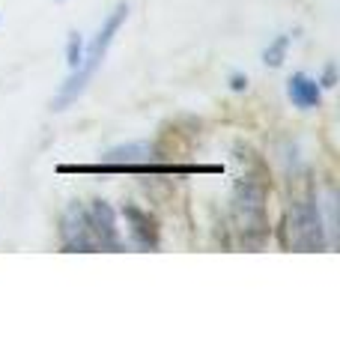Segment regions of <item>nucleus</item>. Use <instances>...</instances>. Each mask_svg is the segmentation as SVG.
<instances>
[{"instance_id": "6", "label": "nucleus", "mask_w": 340, "mask_h": 358, "mask_svg": "<svg viewBox=\"0 0 340 358\" xmlns=\"http://www.w3.org/2000/svg\"><path fill=\"white\" fill-rule=\"evenodd\" d=\"M120 212H122V218H126L129 239H132L134 248L158 251V224H155V218L150 215V212L141 209V206H134V203H126Z\"/></svg>"}, {"instance_id": "7", "label": "nucleus", "mask_w": 340, "mask_h": 358, "mask_svg": "<svg viewBox=\"0 0 340 358\" xmlns=\"http://www.w3.org/2000/svg\"><path fill=\"white\" fill-rule=\"evenodd\" d=\"M287 96H290V102L296 108L313 110V108H320V102H323V87H320L316 78L304 75V72H296V75H290V81H287Z\"/></svg>"}, {"instance_id": "9", "label": "nucleus", "mask_w": 340, "mask_h": 358, "mask_svg": "<svg viewBox=\"0 0 340 358\" xmlns=\"http://www.w3.org/2000/svg\"><path fill=\"white\" fill-rule=\"evenodd\" d=\"M84 51H87L84 36H81L78 30H72V33H69V39H66V66H69V72L84 60Z\"/></svg>"}, {"instance_id": "10", "label": "nucleus", "mask_w": 340, "mask_h": 358, "mask_svg": "<svg viewBox=\"0 0 340 358\" xmlns=\"http://www.w3.org/2000/svg\"><path fill=\"white\" fill-rule=\"evenodd\" d=\"M316 81H320V87L332 90V87L337 84V66H334V63H325V69H323V75L316 78Z\"/></svg>"}, {"instance_id": "8", "label": "nucleus", "mask_w": 340, "mask_h": 358, "mask_svg": "<svg viewBox=\"0 0 340 358\" xmlns=\"http://www.w3.org/2000/svg\"><path fill=\"white\" fill-rule=\"evenodd\" d=\"M287 51H290V36L287 33H278V36L266 45L263 63L271 66V69H278V66H283V60H287Z\"/></svg>"}, {"instance_id": "11", "label": "nucleus", "mask_w": 340, "mask_h": 358, "mask_svg": "<svg viewBox=\"0 0 340 358\" xmlns=\"http://www.w3.org/2000/svg\"><path fill=\"white\" fill-rule=\"evenodd\" d=\"M230 90H233V93H245V90H248V75L233 72L230 75Z\"/></svg>"}, {"instance_id": "1", "label": "nucleus", "mask_w": 340, "mask_h": 358, "mask_svg": "<svg viewBox=\"0 0 340 358\" xmlns=\"http://www.w3.org/2000/svg\"><path fill=\"white\" fill-rule=\"evenodd\" d=\"M126 18H129V3H117L108 13V18L101 21V27H99V33L93 39H90V45H87V51H84V60L75 66L72 69V75L63 81V87H60V93L54 96V102H51V108L54 110H66L72 102H78V96L87 90V84L96 78V72L101 69V63H105V57H108V51H111V45H113V36L120 33V27L126 24Z\"/></svg>"}, {"instance_id": "2", "label": "nucleus", "mask_w": 340, "mask_h": 358, "mask_svg": "<svg viewBox=\"0 0 340 358\" xmlns=\"http://www.w3.org/2000/svg\"><path fill=\"white\" fill-rule=\"evenodd\" d=\"M233 224L245 248H263L269 242V215H266V182L245 173L233 192Z\"/></svg>"}, {"instance_id": "5", "label": "nucleus", "mask_w": 340, "mask_h": 358, "mask_svg": "<svg viewBox=\"0 0 340 358\" xmlns=\"http://www.w3.org/2000/svg\"><path fill=\"white\" fill-rule=\"evenodd\" d=\"M60 248L63 251H84V254L99 251L93 233H90L84 203H69V209L63 212V218H60Z\"/></svg>"}, {"instance_id": "4", "label": "nucleus", "mask_w": 340, "mask_h": 358, "mask_svg": "<svg viewBox=\"0 0 340 358\" xmlns=\"http://www.w3.org/2000/svg\"><path fill=\"white\" fill-rule=\"evenodd\" d=\"M87 212V224H90V233L96 239V248L99 251H122L126 248V239L117 227V212L108 200H93L90 206H84Z\"/></svg>"}, {"instance_id": "3", "label": "nucleus", "mask_w": 340, "mask_h": 358, "mask_svg": "<svg viewBox=\"0 0 340 358\" xmlns=\"http://www.w3.org/2000/svg\"><path fill=\"white\" fill-rule=\"evenodd\" d=\"M287 236L296 251H325V227H323V212L316 194L296 197L287 215Z\"/></svg>"}]
</instances>
